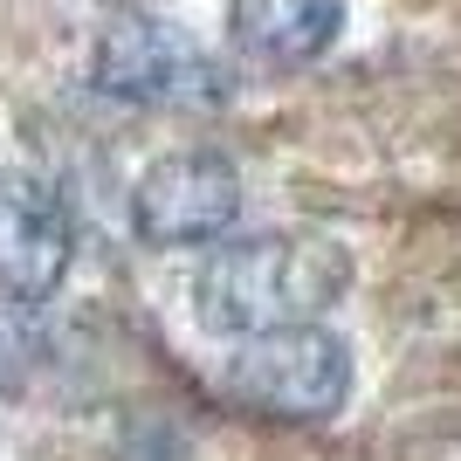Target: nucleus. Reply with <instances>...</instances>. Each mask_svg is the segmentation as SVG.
Segmentation results:
<instances>
[{"label": "nucleus", "mask_w": 461, "mask_h": 461, "mask_svg": "<svg viewBox=\"0 0 461 461\" xmlns=\"http://www.w3.org/2000/svg\"><path fill=\"white\" fill-rule=\"evenodd\" d=\"M241 213V173L221 152H166L131 186V228L152 249H200L221 241Z\"/></svg>", "instance_id": "20e7f679"}, {"label": "nucleus", "mask_w": 461, "mask_h": 461, "mask_svg": "<svg viewBox=\"0 0 461 461\" xmlns=\"http://www.w3.org/2000/svg\"><path fill=\"white\" fill-rule=\"evenodd\" d=\"M69 262H77V221L62 193L41 173L7 166L0 173V289L21 303H41L62 289Z\"/></svg>", "instance_id": "39448f33"}, {"label": "nucleus", "mask_w": 461, "mask_h": 461, "mask_svg": "<svg viewBox=\"0 0 461 461\" xmlns=\"http://www.w3.org/2000/svg\"><path fill=\"white\" fill-rule=\"evenodd\" d=\"M90 77L104 96H124V104H145V111H207V104L228 96L221 62L193 35H179L173 21L145 14V7L104 14Z\"/></svg>", "instance_id": "f03ea898"}, {"label": "nucleus", "mask_w": 461, "mask_h": 461, "mask_svg": "<svg viewBox=\"0 0 461 461\" xmlns=\"http://www.w3.org/2000/svg\"><path fill=\"white\" fill-rule=\"evenodd\" d=\"M345 0H228V35L269 69H303L338 41Z\"/></svg>", "instance_id": "423d86ee"}, {"label": "nucleus", "mask_w": 461, "mask_h": 461, "mask_svg": "<svg viewBox=\"0 0 461 461\" xmlns=\"http://www.w3.org/2000/svg\"><path fill=\"white\" fill-rule=\"evenodd\" d=\"M228 393L269 420H324L351 393V351L317 324L249 338L228 366Z\"/></svg>", "instance_id": "7ed1b4c3"}, {"label": "nucleus", "mask_w": 461, "mask_h": 461, "mask_svg": "<svg viewBox=\"0 0 461 461\" xmlns=\"http://www.w3.org/2000/svg\"><path fill=\"white\" fill-rule=\"evenodd\" d=\"M351 289V255L310 234H255L213 249L193 276V310L213 338H269L317 324Z\"/></svg>", "instance_id": "f257e3e1"}]
</instances>
